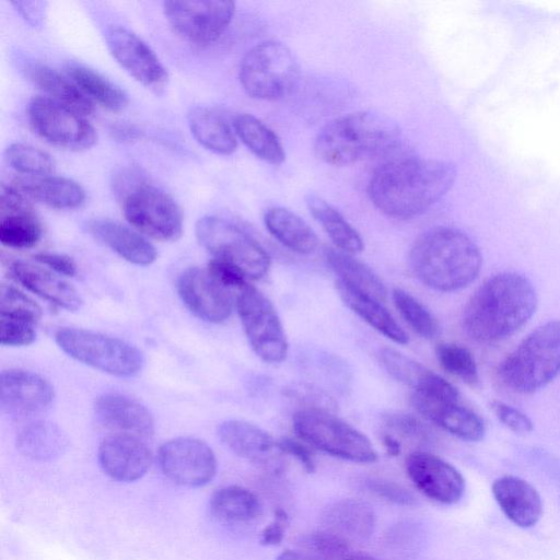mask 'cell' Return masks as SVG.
Here are the masks:
<instances>
[{"mask_svg": "<svg viewBox=\"0 0 560 560\" xmlns=\"http://www.w3.org/2000/svg\"><path fill=\"white\" fill-rule=\"evenodd\" d=\"M86 231L127 261L148 266L156 259L154 246L138 232L108 219H92Z\"/></svg>", "mask_w": 560, "mask_h": 560, "instance_id": "cell-28", "label": "cell"}, {"mask_svg": "<svg viewBox=\"0 0 560 560\" xmlns=\"http://www.w3.org/2000/svg\"><path fill=\"white\" fill-rule=\"evenodd\" d=\"M94 410L97 419L117 433L141 439L153 435L154 420L151 412L141 402L126 395L104 394L96 399Z\"/></svg>", "mask_w": 560, "mask_h": 560, "instance_id": "cell-23", "label": "cell"}, {"mask_svg": "<svg viewBox=\"0 0 560 560\" xmlns=\"http://www.w3.org/2000/svg\"><path fill=\"white\" fill-rule=\"evenodd\" d=\"M34 258L60 275L72 277L77 273V266L69 256L43 252L34 255Z\"/></svg>", "mask_w": 560, "mask_h": 560, "instance_id": "cell-51", "label": "cell"}, {"mask_svg": "<svg viewBox=\"0 0 560 560\" xmlns=\"http://www.w3.org/2000/svg\"><path fill=\"white\" fill-rule=\"evenodd\" d=\"M28 119L38 136L59 148L82 151L97 139L94 127L83 116L47 96L31 101Z\"/></svg>", "mask_w": 560, "mask_h": 560, "instance_id": "cell-13", "label": "cell"}, {"mask_svg": "<svg viewBox=\"0 0 560 560\" xmlns=\"http://www.w3.org/2000/svg\"><path fill=\"white\" fill-rule=\"evenodd\" d=\"M159 466L171 481L185 487H200L217 474V458L211 447L194 438H176L161 445Z\"/></svg>", "mask_w": 560, "mask_h": 560, "instance_id": "cell-14", "label": "cell"}, {"mask_svg": "<svg viewBox=\"0 0 560 560\" xmlns=\"http://www.w3.org/2000/svg\"><path fill=\"white\" fill-rule=\"evenodd\" d=\"M68 445L62 430L48 421H35L23 427L16 435V447L25 457L50 460L60 456Z\"/></svg>", "mask_w": 560, "mask_h": 560, "instance_id": "cell-34", "label": "cell"}, {"mask_svg": "<svg viewBox=\"0 0 560 560\" xmlns=\"http://www.w3.org/2000/svg\"><path fill=\"white\" fill-rule=\"evenodd\" d=\"M324 529L350 541H365L375 530L376 517L372 508L358 499H341L325 508Z\"/></svg>", "mask_w": 560, "mask_h": 560, "instance_id": "cell-27", "label": "cell"}, {"mask_svg": "<svg viewBox=\"0 0 560 560\" xmlns=\"http://www.w3.org/2000/svg\"><path fill=\"white\" fill-rule=\"evenodd\" d=\"M288 525L289 515L285 510L281 508L276 509L273 520L260 533V544L264 546L280 545L284 538Z\"/></svg>", "mask_w": 560, "mask_h": 560, "instance_id": "cell-50", "label": "cell"}, {"mask_svg": "<svg viewBox=\"0 0 560 560\" xmlns=\"http://www.w3.org/2000/svg\"><path fill=\"white\" fill-rule=\"evenodd\" d=\"M26 74L52 101L83 117L93 113V102L71 80L58 71L42 63H33L26 68Z\"/></svg>", "mask_w": 560, "mask_h": 560, "instance_id": "cell-32", "label": "cell"}, {"mask_svg": "<svg viewBox=\"0 0 560 560\" xmlns=\"http://www.w3.org/2000/svg\"><path fill=\"white\" fill-rule=\"evenodd\" d=\"M177 292L187 308L200 319L221 323L232 313L231 291L219 284L207 270L191 267L177 279Z\"/></svg>", "mask_w": 560, "mask_h": 560, "instance_id": "cell-17", "label": "cell"}, {"mask_svg": "<svg viewBox=\"0 0 560 560\" xmlns=\"http://www.w3.org/2000/svg\"><path fill=\"white\" fill-rule=\"evenodd\" d=\"M380 358L385 370L397 381L415 389V393L459 398L457 389L423 364L393 349L383 348Z\"/></svg>", "mask_w": 560, "mask_h": 560, "instance_id": "cell-24", "label": "cell"}, {"mask_svg": "<svg viewBox=\"0 0 560 560\" xmlns=\"http://www.w3.org/2000/svg\"><path fill=\"white\" fill-rule=\"evenodd\" d=\"M393 302L401 317L421 337L435 338L440 332V326L431 312L417 299L401 289H394Z\"/></svg>", "mask_w": 560, "mask_h": 560, "instance_id": "cell-41", "label": "cell"}, {"mask_svg": "<svg viewBox=\"0 0 560 560\" xmlns=\"http://www.w3.org/2000/svg\"><path fill=\"white\" fill-rule=\"evenodd\" d=\"M43 229L33 209L1 214L0 242L2 245L23 249L35 246Z\"/></svg>", "mask_w": 560, "mask_h": 560, "instance_id": "cell-40", "label": "cell"}, {"mask_svg": "<svg viewBox=\"0 0 560 560\" xmlns=\"http://www.w3.org/2000/svg\"><path fill=\"white\" fill-rule=\"evenodd\" d=\"M208 273L222 287L232 291H242L246 285V277L234 265L223 259L213 258L209 261Z\"/></svg>", "mask_w": 560, "mask_h": 560, "instance_id": "cell-46", "label": "cell"}, {"mask_svg": "<svg viewBox=\"0 0 560 560\" xmlns=\"http://www.w3.org/2000/svg\"><path fill=\"white\" fill-rule=\"evenodd\" d=\"M187 120L191 135L207 150L222 155H230L236 150L237 141L232 128L212 109L194 107Z\"/></svg>", "mask_w": 560, "mask_h": 560, "instance_id": "cell-33", "label": "cell"}, {"mask_svg": "<svg viewBox=\"0 0 560 560\" xmlns=\"http://www.w3.org/2000/svg\"><path fill=\"white\" fill-rule=\"evenodd\" d=\"M12 4L28 23L37 25L40 22L44 12V2L15 1L12 2Z\"/></svg>", "mask_w": 560, "mask_h": 560, "instance_id": "cell-52", "label": "cell"}, {"mask_svg": "<svg viewBox=\"0 0 560 560\" xmlns=\"http://www.w3.org/2000/svg\"><path fill=\"white\" fill-rule=\"evenodd\" d=\"M306 203L311 214L338 249L351 255L363 250L361 236L337 209L314 194L306 197Z\"/></svg>", "mask_w": 560, "mask_h": 560, "instance_id": "cell-36", "label": "cell"}, {"mask_svg": "<svg viewBox=\"0 0 560 560\" xmlns=\"http://www.w3.org/2000/svg\"><path fill=\"white\" fill-rule=\"evenodd\" d=\"M492 494L504 515L520 527H532L540 518L542 503L537 490L515 476H503L492 483Z\"/></svg>", "mask_w": 560, "mask_h": 560, "instance_id": "cell-25", "label": "cell"}, {"mask_svg": "<svg viewBox=\"0 0 560 560\" xmlns=\"http://www.w3.org/2000/svg\"><path fill=\"white\" fill-rule=\"evenodd\" d=\"M455 166L442 160L415 156L387 161L373 173L368 194L373 205L394 219L425 212L452 187Z\"/></svg>", "mask_w": 560, "mask_h": 560, "instance_id": "cell-1", "label": "cell"}, {"mask_svg": "<svg viewBox=\"0 0 560 560\" xmlns=\"http://www.w3.org/2000/svg\"><path fill=\"white\" fill-rule=\"evenodd\" d=\"M368 488L383 500L402 506L413 505L416 499L402 486L384 479H372L368 481Z\"/></svg>", "mask_w": 560, "mask_h": 560, "instance_id": "cell-48", "label": "cell"}, {"mask_svg": "<svg viewBox=\"0 0 560 560\" xmlns=\"http://www.w3.org/2000/svg\"><path fill=\"white\" fill-rule=\"evenodd\" d=\"M279 447L283 454L293 456L307 472H313L316 468L315 458L307 443L291 438H283L278 441Z\"/></svg>", "mask_w": 560, "mask_h": 560, "instance_id": "cell-49", "label": "cell"}, {"mask_svg": "<svg viewBox=\"0 0 560 560\" xmlns=\"http://www.w3.org/2000/svg\"><path fill=\"white\" fill-rule=\"evenodd\" d=\"M293 429L302 441L331 456L354 463H374L377 459L366 435L322 408L295 412Z\"/></svg>", "mask_w": 560, "mask_h": 560, "instance_id": "cell-8", "label": "cell"}, {"mask_svg": "<svg viewBox=\"0 0 560 560\" xmlns=\"http://www.w3.org/2000/svg\"><path fill=\"white\" fill-rule=\"evenodd\" d=\"M536 306V290L525 276L501 272L488 278L469 298L463 329L477 342L495 343L523 327Z\"/></svg>", "mask_w": 560, "mask_h": 560, "instance_id": "cell-2", "label": "cell"}, {"mask_svg": "<svg viewBox=\"0 0 560 560\" xmlns=\"http://www.w3.org/2000/svg\"><path fill=\"white\" fill-rule=\"evenodd\" d=\"M264 223L278 242L295 253L311 254L318 246V238L313 229L285 208L267 209L264 213Z\"/></svg>", "mask_w": 560, "mask_h": 560, "instance_id": "cell-31", "label": "cell"}, {"mask_svg": "<svg viewBox=\"0 0 560 560\" xmlns=\"http://www.w3.org/2000/svg\"><path fill=\"white\" fill-rule=\"evenodd\" d=\"M300 546L323 560H341L351 550L348 540L326 529L303 536Z\"/></svg>", "mask_w": 560, "mask_h": 560, "instance_id": "cell-44", "label": "cell"}, {"mask_svg": "<svg viewBox=\"0 0 560 560\" xmlns=\"http://www.w3.org/2000/svg\"><path fill=\"white\" fill-rule=\"evenodd\" d=\"M0 340L3 346H26L36 338L40 307L13 287L2 284L0 298Z\"/></svg>", "mask_w": 560, "mask_h": 560, "instance_id": "cell-21", "label": "cell"}, {"mask_svg": "<svg viewBox=\"0 0 560 560\" xmlns=\"http://www.w3.org/2000/svg\"><path fill=\"white\" fill-rule=\"evenodd\" d=\"M218 435L235 455L257 465L272 466L283 454L278 441L268 432L243 420L222 422Z\"/></svg>", "mask_w": 560, "mask_h": 560, "instance_id": "cell-22", "label": "cell"}, {"mask_svg": "<svg viewBox=\"0 0 560 560\" xmlns=\"http://www.w3.org/2000/svg\"><path fill=\"white\" fill-rule=\"evenodd\" d=\"M106 45L116 61L139 83L162 90L168 74L151 47L132 31L112 26L105 33Z\"/></svg>", "mask_w": 560, "mask_h": 560, "instance_id": "cell-15", "label": "cell"}, {"mask_svg": "<svg viewBox=\"0 0 560 560\" xmlns=\"http://www.w3.org/2000/svg\"><path fill=\"white\" fill-rule=\"evenodd\" d=\"M479 248L464 232L440 226L421 235L409 253L411 271L424 285L453 292L470 284L479 275Z\"/></svg>", "mask_w": 560, "mask_h": 560, "instance_id": "cell-3", "label": "cell"}, {"mask_svg": "<svg viewBox=\"0 0 560 560\" xmlns=\"http://www.w3.org/2000/svg\"><path fill=\"white\" fill-rule=\"evenodd\" d=\"M406 472L427 498L445 505L457 503L465 491L462 474L441 457L424 451L411 452L405 462Z\"/></svg>", "mask_w": 560, "mask_h": 560, "instance_id": "cell-16", "label": "cell"}, {"mask_svg": "<svg viewBox=\"0 0 560 560\" xmlns=\"http://www.w3.org/2000/svg\"><path fill=\"white\" fill-rule=\"evenodd\" d=\"M164 14L173 30L186 42L203 47L214 43L231 23L232 1H177L163 3Z\"/></svg>", "mask_w": 560, "mask_h": 560, "instance_id": "cell-12", "label": "cell"}, {"mask_svg": "<svg viewBox=\"0 0 560 560\" xmlns=\"http://www.w3.org/2000/svg\"><path fill=\"white\" fill-rule=\"evenodd\" d=\"M234 129L242 142L259 159L279 165L285 159L279 137L261 120L250 114H240Z\"/></svg>", "mask_w": 560, "mask_h": 560, "instance_id": "cell-39", "label": "cell"}, {"mask_svg": "<svg viewBox=\"0 0 560 560\" xmlns=\"http://www.w3.org/2000/svg\"><path fill=\"white\" fill-rule=\"evenodd\" d=\"M97 457L103 471L121 482L140 479L152 464V453L143 439L122 433L105 438Z\"/></svg>", "mask_w": 560, "mask_h": 560, "instance_id": "cell-19", "label": "cell"}, {"mask_svg": "<svg viewBox=\"0 0 560 560\" xmlns=\"http://www.w3.org/2000/svg\"><path fill=\"white\" fill-rule=\"evenodd\" d=\"M13 186L28 198L54 209H74L85 200L82 186L61 176L19 177Z\"/></svg>", "mask_w": 560, "mask_h": 560, "instance_id": "cell-29", "label": "cell"}, {"mask_svg": "<svg viewBox=\"0 0 560 560\" xmlns=\"http://www.w3.org/2000/svg\"><path fill=\"white\" fill-rule=\"evenodd\" d=\"M299 63L292 51L279 42H262L242 58L238 79L243 90L264 101H277L291 92L298 82Z\"/></svg>", "mask_w": 560, "mask_h": 560, "instance_id": "cell-7", "label": "cell"}, {"mask_svg": "<svg viewBox=\"0 0 560 560\" xmlns=\"http://www.w3.org/2000/svg\"><path fill=\"white\" fill-rule=\"evenodd\" d=\"M341 560H380L374 556L351 549Z\"/></svg>", "mask_w": 560, "mask_h": 560, "instance_id": "cell-55", "label": "cell"}, {"mask_svg": "<svg viewBox=\"0 0 560 560\" xmlns=\"http://www.w3.org/2000/svg\"><path fill=\"white\" fill-rule=\"evenodd\" d=\"M113 188L126 220L139 232L162 242H174L182 236L180 208L140 171H119L114 177Z\"/></svg>", "mask_w": 560, "mask_h": 560, "instance_id": "cell-5", "label": "cell"}, {"mask_svg": "<svg viewBox=\"0 0 560 560\" xmlns=\"http://www.w3.org/2000/svg\"><path fill=\"white\" fill-rule=\"evenodd\" d=\"M276 560H323L303 549L292 550L287 549L282 551Z\"/></svg>", "mask_w": 560, "mask_h": 560, "instance_id": "cell-53", "label": "cell"}, {"mask_svg": "<svg viewBox=\"0 0 560 560\" xmlns=\"http://www.w3.org/2000/svg\"><path fill=\"white\" fill-rule=\"evenodd\" d=\"M490 408L499 421L514 433L525 434L533 430L530 419L518 409L499 400H492Z\"/></svg>", "mask_w": 560, "mask_h": 560, "instance_id": "cell-47", "label": "cell"}, {"mask_svg": "<svg viewBox=\"0 0 560 560\" xmlns=\"http://www.w3.org/2000/svg\"><path fill=\"white\" fill-rule=\"evenodd\" d=\"M382 443L386 453L390 456H397L401 452V443L398 439L388 432H384L382 435Z\"/></svg>", "mask_w": 560, "mask_h": 560, "instance_id": "cell-54", "label": "cell"}, {"mask_svg": "<svg viewBox=\"0 0 560 560\" xmlns=\"http://www.w3.org/2000/svg\"><path fill=\"white\" fill-rule=\"evenodd\" d=\"M326 259L338 276V280L380 302L385 301L387 289L384 282L364 262L355 259L351 254L335 248L326 250Z\"/></svg>", "mask_w": 560, "mask_h": 560, "instance_id": "cell-35", "label": "cell"}, {"mask_svg": "<svg viewBox=\"0 0 560 560\" xmlns=\"http://www.w3.org/2000/svg\"><path fill=\"white\" fill-rule=\"evenodd\" d=\"M411 404L424 418L462 440L476 442L486 433L482 419L459 398L413 393Z\"/></svg>", "mask_w": 560, "mask_h": 560, "instance_id": "cell-20", "label": "cell"}, {"mask_svg": "<svg viewBox=\"0 0 560 560\" xmlns=\"http://www.w3.org/2000/svg\"><path fill=\"white\" fill-rule=\"evenodd\" d=\"M399 142L397 126L371 112H357L325 125L315 140L317 156L341 166L392 151Z\"/></svg>", "mask_w": 560, "mask_h": 560, "instance_id": "cell-4", "label": "cell"}, {"mask_svg": "<svg viewBox=\"0 0 560 560\" xmlns=\"http://www.w3.org/2000/svg\"><path fill=\"white\" fill-rule=\"evenodd\" d=\"M8 164L25 176L50 175L55 164L45 151L24 143H12L5 150Z\"/></svg>", "mask_w": 560, "mask_h": 560, "instance_id": "cell-43", "label": "cell"}, {"mask_svg": "<svg viewBox=\"0 0 560 560\" xmlns=\"http://www.w3.org/2000/svg\"><path fill=\"white\" fill-rule=\"evenodd\" d=\"M66 73L85 96L102 107L117 113L127 106V94L93 69L78 63H69L66 66Z\"/></svg>", "mask_w": 560, "mask_h": 560, "instance_id": "cell-37", "label": "cell"}, {"mask_svg": "<svg viewBox=\"0 0 560 560\" xmlns=\"http://www.w3.org/2000/svg\"><path fill=\"white\" fill-rule=\"evenodd\" d=\"M11 277L42 299L68 311H77L83 301L78 291L49 270L21 260L12 261Z\"/></svg>", "mask_w": 560, "mask_h": 560, "instance_id": "cell-26", "label": "cell"}, {"mask_svg": "<svg viewBox=\"0 0 560 560\" xmlns=\"http://www.w3.org/2000/svg\"><path fill=\"white\" fill-rule=\"evenodd\" d=\"M560 373V320L548 322L528 334L501 362V383L518 394H530Z\"/></svg>", "mask_w": 560, "mask_h": 560, "instance_id": "cell-6", "label": "cell"}, {"mask_svg": "<svg viewBox=\"0 0 560 560\" xmlns=\"http://www.w3.org/2000/svg\"><path fill=\"white\" fill-rule=\"evenodd\" d=\"M336 289L343 303L370 326L396 343L405 345L408 336L378 300L337 279Z\"/></svg>", "mask_w": 560, "mask_h": 560, "instance_id": "cell-30", "label": "cell"}, {"mask_svg": "<svg viewBox=\"0 0 560 560\" xmlns=\"http://www.w3.org/2000/svg\"><path fill=\"white\" fill-rule=\"evenodd\" d=\"M55 340L71 358L112 375L132 376L143 365L139 349L101 332L62 327L55 332Z\"/></svg>", "mask_w": 560, "mask_h": 560, "instance_id": "cell-9", "label": "cell"}, {"mask_svg": "<svg viewBox=\"0 0 560 560\" xmlns=\"http://www.w3.org/2000/svg\"><path fill=\"white\" fill-rule=\"evenodd\" d=\"M386 431L399 440L427 443L432 438L428 425L412 415L390 413L384 417Z\"/></svg>", "mask_w": 560, "mask_h": 560, "instance_id": "cell-45", "label": "cell"}, {"mask_svg": "<svg viewBox=\"0 0 560 560\" xmlns=\"http://www.w3.org/2000/svg\"><path fill=\"white\" fill-rule=\"evenodd\" d=\"M440 365L453 376L468 385L479 381L478 369L472 353L464 346L443 342L435 349Z\"/></svg>", "mask_w": 560, "mask_h": 560, "instance_id": "cell-42", "label": "cell"}, {"mask_svg": "<svg viewBox=\"0 0 560 560\" xmlns=\"http://www.w3.org/2000/svg\"><path fill=\"white\" fill-rule=\"evenodd\" d=\"M237 313L254 352L265 362L280 363L288 354V341L272 303L247 284L236 296Z\"/></svg>", "mask_w": 560, "mask_h": 560, "instance_id": "cell-11", "label": "cell"}, {"mask_svg": "<svg viewBox=\"0 0 560 560\" xmlns=\"http://www.w3.org/2000/svg\"><path fill=\"white\" fill-rule=\"evenodd\" d=\"M55 397L48 381L30 371L7 370L0 377L1 410L13 417H30L46 410Z\"/></svg>", "mask_w": 560, "mask_h": 560, "instance_id": "cell-18", "label": "cell"}, {"mask_svg": "<svg viewBox=\"0 0 560 560\" xmlns=\"http://www.w3.org/2000/svg\"><path fill=\"white\" fill-rule=\"evenodd\" d=\"M210 509L223 522L248 523L261 514L262 506L252 490L241 486H228L212 494Z\"/></svg>", "mask_w": 560, "mask_h": 560, "instance_id": "cell-38", "label": "cell"}, {"mask_svg": "<svg viewBox=\"0 0 560 560\" xmlns=\"http://www.w3.org/2000/svg\"><path fill=\"white\" fill-rule=\"evenodd\" d=\"M196 237L214 258L231 262L246 278L260 279L270 267V257L261 245L225 219L212 215L200 218L196 223Z\"/></svg>", "mask_w": 560, "mask_h": 560, "instance_id": "cell-10", "label": "cell"}]
</instances>
